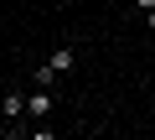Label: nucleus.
Masks as SVG:
<instances>
[{"instance_id":"f257e3e1","label":"nucleus","mask_w":155,"mask_h":140,"mask_svg":"<svg viewBox=\"0 0 155 140\" xmlns=\"http://www.w3.org/2000/svg\"><path fill=\"white\" fill-rule=\"evenodd\" d=\"M26 114H36V119H47V114H52V94H47V88H36V94L26 99Z\"/></svg>"},{"instance_id":"39448f33","label":"nucleus","mask_w":155,"mask_h":140,"mask_svg":"<svg viewBox=\"0 0 155 140\" xmlns=\"http://www.w3.org/2000/svg\"><path fill=\"white\" fill-rule=\"evenodd\" d=\"M145 21H150V31H155V11H145Z\"/></svg>"},{"instance_id":"20e7f679","label":"nucleus","mask_w":155,"mask_h":140,"mask_svg":"<svg viewBox=\"0 0 155 140\" xmlns=\"http://www.w3.org/2000/svg\"><path fill=\"white\" fill-rule=\"evenodd\" d=\"M134 5H140V11H155V0H134Z\"/></svg>"},{"instance_id":"7ed1b4c3","label":"nucleus","mask_w":155,"mask_h":140,"mask_svg":"<svg viewBox=\"0 0 155 140\" xmlns=\"http://www.w3.org/2000/svg\"><path fill=\"white\" fill-rule=\"evenodd\" d=\"M26 114V99L21 94H5V119H21Z\"/></svg>"},{"instance_id":"f03ea898","label":"nucleus","mask_w":155,"mask_h":140,"mask_svg":"<svg viewBox=\"0 0 155 140\" xmlns=\"http://www.w3.org/2000/svg\"><path fill=\"white\" fill-rule=\"evenodd\" d=\"M72 62H78V52H72V47H57V52H52V73H57V78L72 73Z\"/></svg>"}]
</instances>
